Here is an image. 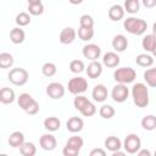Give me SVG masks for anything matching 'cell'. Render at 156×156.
I'll list each match as a JSON object with an SVG mask.
<instances>
[{"label":"cell","instance_id":"cell-4","mask_svg":"<svg viewBox=\"0 0 156 156\" xmlns=\"http://www.w3.org/2000/svg\"><path fill=\"white\" fill-rule=\"evenodd\" d=\"M83 145H84L83 138L78 136V135H73L67 140V143L62 150V154L65 156H77L80 152Z\"/></svg>","mask_w":156,"mask_h":156},{"label":"cell","instance_id":"cell-43","mask_svg":"<svg viewBox=\"0 0 156 156\" xmlns=\"http://www.w3.org/2000/svg\"><path fill=\"white\" fill-rule=\"evenodd\" d=\"M141 2L146 9H152L156 6V0H141Z\"/></svg>","mask_w":156,"mask_h":156},{"label":"cell","instance_id":"cell-24","mask_svg":"<svg viewBox=\"0 0 156 156\" xmlns=\"http://www.w3.org/2000/svg\"><path fill=\"white\" fill-rule=\"evenodd\" d=\"M60 127H61V121L57 117L51 116L44 119V128L49 132H56L60 129Z\"/></svg>","mask_w":156,"mask_h":156},{"label":"cell","instance_id":"cell-39","mask_svg":"<svg viewBox=\"0 0 156 156\" xmlns=\"http://www.w3.org/2000/svg\"><path fill=\"white\" fill-rule=\"evenodd\" d=\"M80 113H82L83 116H85V117H91V116H94V115L96 113V107H95V105H94L91 101H89V102L84 106V108L80 111Z\"/></svg>","mask_w":156,"mask_h":156},{"label":"cell","instance_id":"cell-29","mask_svg":"<svg viewBox=\"0 0 156 156\" xmlns=\"http://www.w3.org/2000/svg\"><path fill=\"white\" fill-rule=\"evenodd\" d=\"M18 149H20V152L23 156H34L37 154V147L30 141H24Z\"/></svg>","mask_w":156,"mask_h":156},{"label":"cell","instance_id":"cell-15","mask_svg":"<svg viewBox=\"0 0 156 156\" xmlns=\"http://www.w3.org/2000/svg\"><path fill=\"white\" fill-rule=\"evenodd\" d=\"M83 127H84V122L80 117L73 116V117L68 118V121L66 122V128L71 133H79L83 129Z\"/></svg>","mask_w":156,"mask_h":156},{"label":"cell","instance_id":"cell-46","mask_svg":"<svg viewBox=\"0 0 156 156\" xmlns=\"http://www.w3.org/2000/svg\"><path fill=\"white\" fill-rule=\"evenodd\" d=\"M72 5H79V4H82L83 2V0H68Z\"/></svg>","mask_w":156,"mask_h":156},{"label":"cell","instance_id":"cell-41","mask_svg":"<svg viewBox=\"0 0 156 156\" xmlns=\"http://www.w3.org/2000/svg\"><path fill=\"white\" fill-rule=\"evenodd\" d=\"M24 112H26L27 115H29V116H34V115H37V113L39 112V104L37 102V100H34Z\"/></svg>","mask_w":156,"mask_h":156},{"label":"cell","instance_id":"cell-21","mask_svg":"<svg viewBox=\"0 0 156 156\" xmlns=\"http://www.w3.org/2000/svg\"><path fill=\"white\" fill-rule=\"evenodd\" d=\"M16 99V95H15V91L11 89V88H7V87H4L1 88L0 90V101L5 105H9V104H12Z\"/></svg>","mask_w":156,"mask_h":156},{"label":"cell","instance_id":"cell-3","mask_svg":"<svg viewBox=\"0 0 156 156\" xmlns=\"http://www.w3.org/2000/svg\"><path fill=\"white\" fill-rule=\"evenodd\" d=\"M135 78H136V72L132 67H121L113 72V79L121 84L133 83Z\"/></svg>","mask_w":156,"mask_h":156},{"label":"cell","instance_id":"cell-28","mask_svg":"<svg viewBox=\"0 0 156 156\" xmlns=\"http://www.w3.org/2000/svg\"><path fill=\"white\" fill-rule=\"evenodd\" d=\"M135 62L140 67H150L154 65V58L149 54H139L135 57Z\"/></svg>","mask_w":156,"mask_h":156},{"label":"cell","instance_id":"cell-9","mask_svg":"<svg viewBox=\"0 0 156 156\" xmlns=\"http://www.w3.org/2000/svg\"><path fill=\"white\" fill-rule=\"evenodd\" d=\"M45 91H46V94H48L49 98H51V99H54V100H58V99L63 98L66 90H65V87H63L61 83H58V82H52V83L48 84Z\"/></svg>","mask_w":156,"mask_h":156},{"label":"cell","instance_id":"cell-47","mask_svg":"<svg viewBox=\"0 0 156 156\" xmlns=\"http://www.w3.org/2000/svg\"><path fill=\"white\" fill-rule=\"evenodd\" d=\"M28 1V4H40L41 2V0H27Z\"/></svg>","mask_w":156,"mask_h":156},{"label":"cell","instance_id":"cell-40","mask_svg":"<svg viewBox=\"0 0 156 156\" xmlns=\"http://www.w3.org/2000/svg\"><path fill=\"white\" fill-rule=\"evenodd\" d=\"M79 24L83 27H90L94 28V18L90 15H82L79 18Z\"/></svg>","mask_w":156,"mask_h":156},{"label":"cell","instance_id":"cell-48","mask_svg":"<svg viewBox=\"0 0 156 156\" xmlns=\"http://www.w3.org/2000/svg\"><path fill=\"white\" fill-rule=\"evenodd\" d=\"M152 34L156 37V22L152 24Z\"/></svg>","mask_w":156,"mask_h":156},{"label":"cell","instance_id":"cell-50","mask_svg":"<svg viewBox=\"0 0 156 156\" xmlns=\"http://www.w3.org/2000/svg\"><path fill=\"white\" fill-rule=\"evenodd\" d=\"M155 156H156V151H155Z\"/></svg>","mask_w":156,"mask_h":156},{"label":"cell","instance_id":"cell-5","mask_svg":"<svg viewBox=\"0 0 156 156\" xmlns=\"http://www.w3.org/2000/svg\"><path fill=\"white\" fill-rule=\"evenodd\" d=\"M7 78H9V80H10L13 85L22 87V85H24V84L28 82L29 74H28L27 69L21 68V67H16V68L10 69V72H9V74H7Z\"/></svg>","mask_w":156,"mask_h":156},{"label":"cell","instance_id":"cell-30","mask_svg":"<svg viewBox=\"0 0 156 156\" xmlns=\"http://www.w3.org/2000/svg\"><path fill=\"white\" fill-rule=\"evenodd\" d=\"M144 80L151 88H156V67L147 68L144 72Z\"/></svg>","mask_w":156,"mask_h":156},{"label":"cell","instance_id":"cell-33","mask_svg":"<svg viewBox=\"0 0 156 156\" xmlns=\"http://www.w3.org/2000/svg\"><path fill=\"white\" fill-rule=\"evenodd\" d=\"M56 65L54 62H45L43 66H41V73L45 76V77H52L56 74Z\"/></svg>","mask_w":156,"mask_h":156},{"label":"cell","instance_id":"cell-49","mask_svg":"<svg viewBox=\"0 0 156 156\" xmlns=\"http://www.w3.org/2000/svg\"><path fill=\"white\" fill-rule=\"evenodd\" d=\"M151 54H152V55H154V56H155V57H156V46H155V49H154V51H152V52H151Z\"/></svg>","mask_w":156,"mask_h":156},{"label":"cell","instance_id":"cell-8","mask_svg":"<svg viewBox=\"0 0 156 156\" xmlns=\"http://www.w3.org/2000/svg\"><path fill=\"white\" fill-rule=\"evenodd\" d=\"M128 95H129V90L127 88V84H121V83H117L113 88H112V91H111V98L115 102H118V104H122L127 99H128Z\"/></svg>","mask_w":156,"mask_h":156},{"label":"cell","instance_id":"cell-44","mask_svg":"<svg viewBox=\"0 0 156 156\" xmlns=\"http://www.w3.org/2000/svg\"><path fill=\"white\" fill-rule=\"evenodd\" d=\"M136 155H138V156H151V152H150L149 150H146V149H140V150L136 152Z\"/></svg>","mask_w":156,"mask_h":156},{"label":"cell","instance_id":"cell-26","mask_svg":"<svg viewBox=\"0 0 156 156\" xmlns=\"http://www.w3.org/2000/svg\"><path fill=\"white\" fill-rule=\"evenodd\" d=\"M33 101H34V99H33L32 95L28 94V93H22V94H20V96L17 98V104H18V106H20L23 111H26Z\"/></svg>","mask_w":156,"mask_h":156},{"label":"cell","instance_id":"cell-38","mask_svg":"<svg viewBox=\"0 0 156 156\" xmlns=\"http://www.w3.org/2000/svg\"><path fill=\"white\" fill-rule=\"evenodd\" d=\"M28 12L32 16H39L44 12V5L40 4H28Z\"/></svg>","mask_w":156,"mask_h":156},{"label":"cell","instance_id":"cell-34","mask_svg":"<svg viewBox=\"0 0 156 156\" xmlns=\"http://www.w3.org/2000/svg\"><path fill=\"white\" fill-rule=\"evenodd\" d=\"M115 113H116V111H115V108H113L111 105H102V106L100 107V110H99V115H100L102 118H105V119L112 118V117L115 116Z\"/></svg>","mask_w":156,"mask_h":156},{"label":"cell","instance_id":"cell-23","mask_svg":"<svg viewBox=\"0 0 156 156\" xmlns=\"http://www.w3.org/2000/svg\"><path fill=\"white\" fill-rule=\"evenodd\" d=\"M141 46L146 52H152L156 46V37L154 34H146L141 40Z\"/></svg>","mask_w":156,"mask_h":156},{"label":"cell","instance_id":"cell-22","mask_svg":"<svg viewBox=\"0 0 156 156\" xmlns=\"http://www.w3.org/2000/svg\"><path fill=\"white\" fill-rule=\"evenodd\" d=\"M9 145L11 146V147H20L23 143H24V135H23V133L22 132H20V130H16V132H12L11 134H10V136H9Z\"/></svg>","mask_w":156,"mask_h":156},{"label":"cell","instance_id":"cell-31","mask_svg":"<svg viewBox=\"0 0 156 156\" xmlns=\"http://www.w3.org/2000/svg\"><path fill=\"white\" fill-rule=\"evenodd\" d=\"M15 60H13V56L10 54V52H1L0 54V67L1 68H10L12 67Z\"/></svg>","mask_w":156,"mask_h":156},{"label":"cell","instance_id":"cell-6","mask_svg":"<svg viewBox=\"0 0 156 156\" xmlns=\"http://www.w3.org/2000/svg\"><path fill=\"white\" fill-rule=\"evenodd\" d=\"M123 149L127 154L134 155L141 149V140L136 134H128L123 140Z\"/></svg>","mask_w":156,"mask_h":156},{"label":"cell","instance_id":"cell-42","mask_svg":"<svg viewBox=\"0 0 156 156\" xmlns=\"http://www.w3.org/2000/svg\"><path fill=\"white\" fill-rule=\"evenodd\" d=\"M89 155L90 156H105L106 155V151L104 149H93Z\"/></svg>","mask_w":156,"mask_h":156},{"label":"cell","instance_id":"cell-10","mask_svg":"<svg viewBox=\"0 0 156 156\" xmlns=\"http://www.w3.org/2000/svg\"><path fill=\"white\" fill-rule=\"evenodd\" d=\"M82 54H83V56H84L85 58H88V60H90V61H95V60H98V58L100 57V55H101V49H100L99 45L90 43V44H87V45L83 46Z\"/></svg>","mask_w":156,"mask_h":156},{"label":"cell","instance_id":"cell-19","mask_svg":"<svg viewBox=\"0 0 156 156\" xmlns=\"http://www.w3.org/2000/svg\"><path fill=\"white\" fill-rule=\"evenodd\" d=\"M105 147L108 151L115 152L117 150H121V147H123V143L121 141L119 138H117L115 135H111V136H107L105 139Z\"/></svg>","mask_w":156,"mask_h":156},{"label":"cell","instance_id":"cell-16","mask_svg":"<svg viewBox=\"0 0 156 156\" xmlns=\"http://www.w3.org/2000/svg\"><path fill=\"white\" fill-rule=\"evenodd\" d=\"M107 88L104 84H98L94 87L93 91H91V96L96 102H104L107 99Z\"/></svg>","mask_w":156,"mask_h":156},{"label":"cell","instance_id":"cell-37","mask_svg":"<svg viewBox=\"0 0 156 156\" xmlns=\"http://www.w3.org/2000/svg\"><path fill=\"white\" fill-rule=\"evenodd\" d=\"M84 68H85V65L82 60H72L69 62V71L72 73H76V74L82 73L84 71Z\"/></svg>","mask_w":156,"mask_h":156},{"label":"cell","instance_id":"cell-7","mask_svg":"<svg viewBox=\"0 0 156 156\" xmlns=\"http://www.w3.org/2000/svg\"><path fill=\"white\" fill-rule=\"evenodd\" d=\"M68 91L73 95H79L87 91L88 89V82L83 77H73L68 82Z\"/></svg>","mask_w":156,"mask_h":156},{"label":"cell","instance_id":"cell-45","mask_svg":"<svg viewBox=\"0 0 156 156\" xmlns=\"http://www.w3.org/2000/svg\"><path fill=\"white\" fill-rule=\"evenodd\" d=\"M127 152L126 151H121V150H117L115 152H112V156H124Z\"/></svg>","mask_w":156,"mask_h":156},{"label":"cell","instance_id":"cell-18","mask_svg":"<svg viewBox=\"0 0 156 156\" xmlns=\"http://www.w3.org/2000/svg\"><path fill=\"white\" fill-rule=\"evenodd\" d=\"M128 46V39L123 34H117L112 39V48L117 52H123Z\"/></svg>","mask_w":156,"mask_h":156},{"label":"cell","instance_id":"cell-2","mask_svg":"<svg viewBox=\"0 0 156 156\" xmlns=\"http://www.w3.org/2000/svg\"><path fill=\"white\" fill-rule=\"evenodd\" d=\"M123 27L128 33H130L133 35H141L146 32L147 23L143 18L128 17L127 20L123 21Z\"/></svg>","mask_w":156,"mask_h":156},{"label":"cell","instance_id":"cell-11","mask_svg":"<svg viewBox=\"0 0 156 156\" xmlns=\"http://www.w3.org/2000/svg\"><path fill=\"white\" fill-rule=\"evenodd\" d=\"M39 144H40L43 150L52 151L57 145V140L52 134H43L39 139Z\"/></svg>","mask_w":156,"mask_h":156},{"label":"cell","instance_id":"cell-17","mask_svg":"<svg viewBox=\"0 0 156 156\" xmlns=\"http://www.w3.org/2000/svg\"><path fill=\"white\" fill-rule=\"evenodd\" d=\"M119 62H121L119 56H118L116 52H113V51L106 52V54L104 55V57H102V65L106 66V67H108V68H115V67H117V66L119 65Z\"/></svg>","mask_w":156,"mask_h":156},{"label":"cell","instance_id":"cell-14","mask_svg":"<svg viewBox=\"0 0 156 156\" xmlns=\"http://www.w3.org/2000/svg\"><path fill=\"white\" fill-rule=\"evenodd\" d=\"M124 12H126V10H124V7H123L122 5L115 4V5H112V6L108 9L107 15H108V18H110L111 21L118 22V21H121V20L124 17Z\"/></svg>","mask_w":156,"mask_h":156},{"label":"cell","instance_id":"cell-36","mask_svg":"<svg viewBox=\"0 0 156 156\" xmlns=\"http://www.w3.org/2000/svg\"><path fill=\"white\" fill-rule=\"evenodd\" d=\"M90 100L87 98V96H84V95H82V94H79V95H76V98H74V100H73V105H74V108L76 110H78L79 112L84 108V106L89 102Z\"/></svg>","mask_w":156,"mask_h":156},{"label":"cell","instance_id":"cell-20","mask_svg":"<svg viewBox=\"0 0 156 156\" xmlns=\"http://www.w3.org/2000/svg\"><path fill=\"white\" fill-rule=\"evenodd\" d=\"M26 39V33L21 27H15L10 30V40L13 44H22Z\"/></svg>","mask_w":156,"mask_h":156},{"label":"cell","instance_id":"cell-13","mask_svg":"<svg viewBox=\"0 0 156 156\" xmlns=\"http://www.w3.org/2000/svg\"><path fill=\"white\" fill-rule=\"evenodd\" d=\"M85 72H87V74H88L89 78L96 79V78H99V77L101 76V73H102V63L99 62L98 60L91 61V62L88 65Z\"/></svg>","mask_w":156,"mask_h":156},{"label":"cell","instance_id":"cell-12","mask_svg":"<svg viewBox=\"0 0 156 156\" xmlns=\"http://www.w3.org/2000/svg\"><path fill=\"white\" fill-rule=\"evenodd\" d=\"M76 35H77V32L74 30V28H72V27H66V28H63V29L61 30L60 37H58V40H60L61 44L68 45V44H71V43L74 41Z\"/></svg>","mask_w":156,"mask_h":156},{"label":"cell","instance_id":"cell-25","mask_svg":"<svg viewBox=\"0 0 156 156\" xmlns=\"http://www.w3.org/2000/svg\"><path fill=\"white\" fill-rule=\"evenodd\" d=\"M141 127L147 130V132H151L154 129H156V116L154 115H146L141 118Z\"/></svg>","mask_w":156,"mask_h":156},{"label":"cell","instance_id":"cell-1","mask_svg":"<svg viewBox=\"0 0 156 156\" xmlns=\"http://www.w3.org/2000/svg\"><path fill=\"white\" fill-rule=\"evenodd\" d=\"M133 102L136 107L144 108L149 105V89L144 83H135L132 88Z\"/></svg>","mask_w":156,"mask_h":156},{"label":"cell","instance_id":"cell-35","mask_svg":"<svg viewBox=\"0 0 156 156\" xmlns=\"http://www.w3.org/2000/svg\"><path fill=\"white\" fill-rule=\"evenodd\" d=\"M15 22L20 26V27H26L30 23V13L28 12H20L16 18H15Z\"/></svg>","mask_w":156,"mask_h":156},{"label":"cell","instance_id":"cell-27","mask_svg":"<svg viewBox=\"0 0 156 156\" xmlns=\"http://www.w3.org/2000/svg\"><path fill=\"white\" fill-rule=\"evenodd\" d=\"M78 37H79V39L83 40V41H89V40H91L93 37H94V28L79 26V28H78Z\"/></svg>","mask_w":156,"mask_h":156},{"label":"cell","instance_id":"cell-32","mask_svg":"<svg viewBox=\"0 0 156 156\" xmlns=\"http://www.w3.org/2000/svg\"><path fill=\"white\" fill-rule=\"evenodd\" d=\"M123 7L128 13L134 15L140 9V1L139 0H124V6Z\"/></svg>","mask_w":156,"mask_h":156}]
</instances>
